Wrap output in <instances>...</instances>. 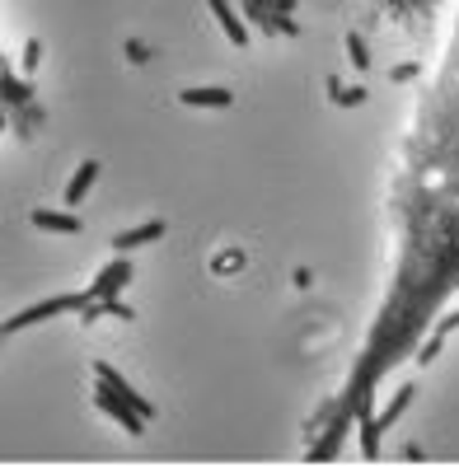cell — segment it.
Listing matches in <instances>:
<instances>
[{
	"mask_svg": "<svg viewBox=\"0 0 459 468\" xmlns=\"http://www.w3.org/2000/svg\"><path fill=\"white\" fill-rule=\"evenodd\" d=\"M445 174V187L459 197V28L450 37L445 66L432 94L422 99V122L412 132V183L417 192Z\"/></svg>",
	"mask_w": 459,
	"mask_h": 468,
	"instance_id": "1",
	"label": "cell"
},
{
	"mask_svg": "<svg viewBox=\"0 0 459 468\" xmlns=\"http://www.w3.org/2000/svg\"><path fill=\"white\" fill-rule=\"evenodd\" d=\"M90 300H94V291H57V295H48V300L19 309V314H10V319H5V337H15V333H24V328H43V324L61 319V314H80Z\"/></svg>",
	"mask_w": 459,
	"mask_h": 468,
	"instance_id": "2",
	"label": "cell"
},
{
	"mask_svg": "<svg viewBox=\"0 0 459 468\" xmlns=\"http://www.w3.org/2000/svg\"><path fill=\"white\" fill-rule=\"evenodd\" d=\"M94 408H99L112 426H118V431H127V436H141V431H145V421H150V417H145L141 408H132L123 394H112L108 384H99V388H94Z\"/></svg>",
	"mask_w": 459,
	"mask_h": 468,
	"instance_id": "4",
	"label": "cell"
},
{
	"mask_svg": "<svg viewBox=\"0 0 459 468\" xmlns=\"http://www.w3.org/2000/svg\"><path fill=\"white\" fill-rule=\"evenodd\" d=\"M347 57H352V70H366L370 66V48L361 33H347Z\"/></svg>",
	"mask_w": 459,
	"mask_h": 468,
	"instance_id": "15",
	"label": "cell"
},
{
	"mask_svg": "<svg viewBox=\"0 0 459 468\" xmlns=\"http://www.w3.org/2000/svg\"><path fill=\"white\" fill-rule=\"evenodd\" d=\"M127 57H132V61H150V48H145V43H127Z\"/></svg>",
	"mask_w": 459,
	"mask_h": 468,
	"instance_id": "18",
	"label": "cell"
},
{
	"mask_svg": "<svg viewBox=\"0 0 459 468\" xmlns=\"http://www.w3.org/2000/svg\"><path fill=\"white\" fill-rule=\"evenodd\" d=\"M94 379H99V384H108L112 394H123V399H127L132 408H141L145 417H155V403H150V399L141 394V388H136V384H132V379H127L123 370H112L108 361H99V366H94Z\"/></svg>",
	"mask_w": 459,
	"mask_h": 468,
	"instance_id": "7",
	"label": "cell"
},
{
	"mask_svg": "<svg viewBox=\"0 0 459 468\" xmlns=\"http://www.w3.org/2000/svg\"><path fill=\"white\" fill-rule=\"evenodd\" d=\"M207 5H211V15L220 19V28H225V37H230V43H235V48H244V43H249V33H244V19L235 15V5H230V0H207Z\"/></svg>",
	"mask_w": 459,
	"mask_h": 468,
	"instance_id": "13",
	"label": "cell"
},
{
	"mask_svg": "<svg viewBox=\"0 0 459 468\" xmlns=\"http://www.w3.org/2000/svg\"><path fill=\"white\" fill-rule=\"evenodd\" d=\"M127 286H132V258H127V253H118V258H112L99 277L90 282L94 300H112V295H123Z\"/></svg>",
	"mask_w": 459,
	"mask_h": 468,
	"instance_id": "6",
	"label": "cell"
},
{
	"mask_svg": "<svg viewBox=\"0 0 459 468\" xmlns=\"http://www.w3.org/2000/svg\"><path fill=\"white\" fill-rule=\"evenodd\" d=\"M165 234H169V225H165L160 216H150V220H141V225H132V229L112 234V253H136V249H145V244H160Z\"/></svg>",
	"mask_w": 459,
	"mask_h": 468,
	"instance_id": "5",
	"label": "cell"
},
{
	"mask_svg": "<svg viewBox=\"0 0 459 468\" xmlns=\"http://www.w3.org/2000/svg\"><path fill=\"white\" fill-rule=\"evenodd\" d=\"M454 328H459V309H454V314H445V319H441L436 328H427V342L412 351V361H417V366H432V361L441 356V346H445V342L454 337Z\"/></svg>",
	"mask_w": 459,
	"mask_h": 468,
	"instance_id": "9",
	"label": "cell"
},
{
	"mask_svg": "<svg viewBox=\"0 0 459 468\" xmlns=\"http://www.w3.org/2000/svg\"><path fill=\"white\" fill-rule=\"evenodd\" d=\"M244 262H249V258H244V253H240V249H230V253H225V258H216V262H211V271H240V267H244Z\"/></svg>",
	"mask_w": 459,
	"mask_h": 468,
	"instance_id": "16",
	"label": "cell"
},
{
	"mask_svg": "<svg viewBox=\"0 0 459 468\" xmlns=\"http://www.w3.org/2000/svg\"><path fill=\"white\" fill-rule=\"evenodd\" d=\"M28 225H33V229H43V234H80V229H85L80 216L52 211V207H33V211H28Z\"/></svg>",
	"mask_w": 459,
	"mask_h": 468,
	"instance_id": "8",
	"label": "cell"
},
{
	"mask_svg": "<svg viewBox=\"0 0 459 468\" xmlns=\"http://www.w3.org/2000/svg\"><path fill=\"white\" fill-rule=\"evenodd\" d=\"M328 99H337V108H357V103H366V90H361V85L328 80Z\"/></svg>",
	"mask_w": 459,
	"mask_h": 468,
	"instance_id": "14",
	"label": "cell"
},
{
	"mask_svg": "<svg viewBox=\"0 0 459 468\" xmlns=\"http://www.w3.org/2000/svg\"><path fill=\"white\" fill-rule=\"evenodd\" d=\"M80 319H85V324H99V319H118V324H136V309H132V304H123L118 295H112V300H90V304L80 309Z\"/></svg>",
	"mask_w": 459,
	"mask_h": 468,
	"instance_id": "12",
	"label": "cell"
},
{
	"mask_svg": "<svg viewBox=\"0 0 459 468\" xmlns=\"http://www.w3.org/2000/svg\"><path fill=\"white\" fill-rule=\"evenodd\" d=\"M412 394H417V388H412V384H403L399 394L390 399V408H385V412H375V417L366 412V421H361V450H366V459H375V454H379V441H385V431H390V426L408 412Z\"/></svg>",
	"mask_w": 459,
	"mask_h": 468,
	"instance_id": "3",
	"label": "cell"
},
{
	"mask_svg": "<svg viewBox=\"0 0 459 468\" xmlns=\"http://www.w3.org/2000/svg\"><path fill=\"white\" fill-rule=\"evenodd\" d=\"M37 57H43V43H37V37H28V48H24V66L33 70V66H37Z\"/></svg>",
	"mask_w": 459,
	"mask_h": 468,
	"instance_id": "17",
	"label": "cell"
},
{
	"mask_svg": "<svg viewBox=\"0 0 459 468\" xmlns=\"http://www.w3.org/2000/svg\"><path fill=\"white\" fill-rule=\"evenodd\" d=\"M178 103L183 108H230L235 103V90H225V85H187V90H178Z\"/></svg>",
	"mask_w": 459,
	"mask_h": 468,
	"instance_id": "11",
	"label": "cell"
},
{
	"mask_svg": "<svg viewBox=\"0 0 459 468\" xmlns=\"http://www.w3.org/2000/svg\"><path fill=\"white\" fill-rule=\"evenodd\" d=\"M99 174H103V165H99V160H80V165H75V174L66 178V207H80V202L90 197V192H94Z\"/></svg>",
	"mask_w": 459,
	"mask_h": 468,
	"instance_id": "10",
	"label": "cell"
}]
</instances>
